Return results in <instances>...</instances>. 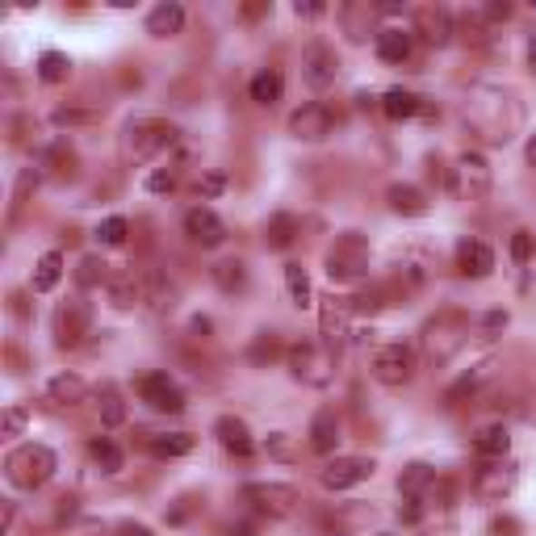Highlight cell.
Returning <instances> with one entry per match:
<instances>
[{
  "label": "cell",
  "instance_id": "obj_1",
  "mask_svg": "<svg viewBox=\"0 0 536 536\" xmlns=\"http://www.w3.org/2000/svg\"><path fill=\"white\" fill-rule=\"evenodd\" d=\"M55 470H59V461L46 444H22V449H13L5 457V478L17 491H38V486H46V482L55 478Z\"/></svg>",
  "mask_w": 536,
  "mask_h": 536
},
{
  "label": "cell",
  "instance_id": "obj_2",
  "mask_svg": "<svg viewBox=\"0 0 536 536\" xmlns=\"http://www.w3.org/2000/svg\"><path fill=\"white\" fill-rule=\"evenodd\" d=\"M465 336H470V318H465V315H453V310L436 315L424 327V352H427V361H436V365L453 361V356L465 348Z\"/></svg>",
  "mask_w": 536,
  "mask_h": 536
},
{
  "label": "cell",
  "instance_id": "obj_3",
  "mask_svg": "<svg viewBox=\"0 0 536 536\" xmlns=\"http://www.w3.org/2000/svg\"><path fill=\"white\" fill-rule=\"evenodd\" d=\"M449 193L457 201H482L491 193V164H486V155L478 151L457 155V164L449 168Z\"/></svg>",
  "mask_w": 536,
  "mask_h": 536
},
{
  "label": "cell",
  "instance_id": "obj_4",
  "mask_svg": "<svg viewBox=\"0 0 536 536\" xmlns=\"http://www.w3.org/2000/svg\"><path fill=\"white\" fill-rule=\"evenodd\" d=\"M243 499L260 515H268V520H285V515L297 512V491L285 486V482H248V486H243Z\"/></svg>",
  "mask_w": 536,
  "mask_h": 536
},
{
  "label": "cell",
  "instance_id": "obj_5",
  "mask_svg": "<svg viewBox=\"0 0 536 536\" xmlns=\"http://www.w3.org/2000/svg\"><path fill=\"white\" fill-rule=\"evenodd\" d=\"M369 273V248L361 235H344L336 239V248L327 252V277L331 281H356Z\"/></svg>",
  "mask_w": 536,
  "mask_h": 536
},
{
  "label": "cell",
  "instance_id": "obj_6",
  "mask_svg": "<svg viewBox=\"0 0 536 536\" xmlns=\"http://www.w3.org/2000/svg\"><path fill=\"white\" fill-rule=\"evenodd\" d=\"M318 327H323V348H327L331 356H339L352 336V302L348 297H327L323 310H318Z\"/></svg>",
  "mask_w": 536,
  "mask_h": 536
},
{
  "label": "cell",
  "instance_id": "obj_7",
  "mask_svg": "<svg viewBox=\"0 0 536 536\" xmlns=\"http://www.w3.org/2000/svg\"><path fill=\"white\" fill-rule=\"evenodd\" d=\"M331 365H336V356H331L327 348H315V344H297V348H289V373L307 385H327Z\"/></svg>",
  "mask_w": 536,
  "mask_h": 536
},
{
  "label": "cell",
  "instance_id": "obj_8",
  "mask_svg": "<svg viewBox=\"0 0 536 536\" xmlns=\"http://www.w3.org/2000/svg\"><path fill=\"white\" fill-rule=\"evenodd\" d=\"M373 377L382 385H406L415 377V352L406 348V344H385L373 356Z\"/></svg>",
  "mask_w": 536,
  "mask_h": 536
},
{
  "label": "cell",
  "instance_id": "obj_9",
  "mask_svg": "<svg viewBox=\"0 0 536 536\" xmlns=\"http://www.w3.org/2000/svg\"><path fill=\"white\" fill-rule=\"evenodd\" d=\"M139 398L151 411H164V415H180L185 411V395H180V385L168 377V373H147L139 377Z\"/></svg>",
  "mask_w": 536,
  "mask_h": 536
},
{
  "label": "cell",
  "instance_id": "obj_10",
  "mask_svg": "<svg viewBox=\"0 0 536 536\" xmlns=\"http://www.w3.org/2000/svg\"><path fill=\"white\" fill-rule=\"evenodd\" d=\"M176 139H180V131H176L172 122H142V126H134V131H131L126 151H131L134 160H151V155L168 151Z\"/></svg>",
  "mask_w": 536,
  "mask_h": 536
},
{
  "label": "cell",
  "instance_id": "obj_11",
  "mask_svg": "<svg viewBox=\"0 0 536 536\" xmlns=\"http://www.w3.org/2000/svg\"><path fill=\"white\" fill-rule=\"evenodd\" d=\"M88 327H93V310H88V302H80V297H72V302H63V307L55 310V344L59 348H76L80 339L88 336Z\"/></svg>",
  "mask_w": 536,
  "mask_h": 536
},
{
  "label": "cell",
  "instance_id": "obj_12",
  "mask_svg": "<svg viewBox=\"0 0 536 536\" xmlns=\"http://www.w3.org/2000/svg\"><path fill=\"white\" fill-rule=\"evenodd\" d=\"M336 72H339V59H336V51H331V46L310 43L307 51H302V80H307L310 88L336 84Z\"/></svg>",
  "mask_w": 536,
  "mask_h": 536
},
{
  "label": "cell",
  "instance_id": "obj_13",
  "mask_svg": "<svg viewBox=\"0 0 536 536\" xmlns=\"http://www.w3.org/2000/svg\"><path fill=\"white\" fill-rule=\"evenodd\" d=\"M331 126H336V118H331V110L327 105H302V110L289 118V134L294 139H302V142H323L331 134Z\"/></svg>",
  "mask_w": 536,
  "mask_h": 536
},
{
  "label": "cell",
  "instance_id": "obj_14",
  "mask_svg": "<svg viewBox=\"0 0 536 536\" xmlns=\"http://www.w3.org/2000/svg\"><path fill=\"white\" fill-rule=\"evenodd\" d=\"M185 235L193 243H201V248H222V239H227V222H222L210 206H193L185 214Z\"/></svg>",
  "mask_w": 536,
  "mask_h": 536
},
{
  "label": "cell",
  "instance_id": "obj_15",
  "mask_svg": "<svg viewBox=\"0 0 536 536\" xmlns=\"http://www.w3.org/2000/svg\"><path fill=\"white\" fill-rule=\"evenodd\" d=\"M369 473H373V461L369 457H339V461H331L327 470L318 473V482H323L327 491H348V486L365 482Z\"/></svg>",
  "mask_w": 536,
  "mask_h": 536
},
{
  "label": "cell",
  "instance_id": "obj_16",
  "mask_svg": "<svg viewBox=\"0 0 536 536\" xmlns=\"http://www.w3.org/2000/svg\"><path fill=\"white\" fill-rule=\"evenodd\" d=\"M180 294H176V285L168 281V273L151 268V273H142V307L151 310V315H172Z\"/></svg>",
  "mask_w": 536,
  "mask_h": 536
},
{
  "label": "cell",
  "instance_id": "obj_17",
  "mask_svg": "<svg viewBox=\"0 0 536 536\" xmlns=\"http://www.w3.org/2000/svg\"><path fill=\"white\" fill-rule=\"evenodd\" d=\"M512 491H515L512 465H486V470H478V478H473V494L486 499V503H499V499H507Z\"/></svg>",
  "mask_w": 536,
  "mask_h": 536
},
{
  "label": "cell",
  "instance_id": "obj_18",
  "mask_svg": "<svg viewBox=\"0 0 536 536\" xmlns=\"http://www.w3.org/2000/svg\"><path fill=\"white\" fill-rule=\"evenodd\" d=\"M214 436H219L222 449L235 453V457H252L256 453V440H252V432H248V424L235 415H222L219 424H214Z\"/></svg>",
  "mask_w": 536,
  "mask_h": 536
},
{
  "label": "cell",
  "instance_id": "obj_19",
  "mask_svg": "<svg viewBox=\"0 0 536 536\" xmlns=\"http://www.w3.org/2000/svg\"><path fill=\"white\" fill-rule=\"evenodd\" d=\"M457 268L465 277H491V268H494V252L486 248V243H478V239H465L457 248Z\"/></svg>",
  "mask_w": 536,
  "mask_h": 536
},
{
  "label": "cell",
  "instance_id": "obj_20",
  "mask_svg": "<svg viewBox=\"0 0 536 536\" xmlns=\"http://www.w3.org/2000/svg\"><path fill=\"white\" fill-rule=\"evenodd\" d=\"M180 25H185V9L176 0H164L147 13V34H155V38H172V34H180Z\"/></svg>",
  "mask_w": 536,
  "mask_h": 536
},
{
  "label": "cell",
  "instance_id": "obj_21",
  "mask_svg": "<svg viewBox=\"0 0 536 536\" xmlns=\"http://www.w3.org/2000/svg\"><path fill=\"white\" fill-rule=\"evenodd\" d=\"M507 449H512V432H507L503 424H491V427H482L478 436H473V453L486 461H503Z\"/></svg>",
  "mask_w": 536,
  "mask_h": 536
},
{
  "label": "cell",
  "instance_id": "obj_22",
  "mask_svg": "<svg viewBox=\"0 0 536 536\" xmlns=\"http://www.w3.org/2000/svg\"><path fill=\"white\" fill-rule=\"evenodd\" d=\"M105 289H110V302L118 310H131L142 302V277H134V273H113Z\"/></svg>",
  "mask_w": 536,
  "mask_h": 536
},
{
  "label": "cell",
  "instance_id": "obj_23",
  "mask_svg": "<svg viewBox=\"0 0 536 536\" xmlns=\"http://www.w3.org/2000/svg\"><path fill=\"white\" fill-rule=\"evenodd\" d=\"M377 55H382L385 63H403V59H411V30L385 25V30L377 34Z\"/></svg>",
  "mask_w": 536,
  "mask_h": 536
},
{
  "label": "cell",
  "instance_id": "obj_24",
  "mask_svg": "<svg viewBox=\"0 0 536 536\" xmlns=\"http://www.w3.org/2000/svg\"><path fill=\"white\" fill-rule=\"evenodd\" d=\"M46 395H51V403H59V406H76V403H84L88 385H84V377H76V373H59V377H51Z\"/></svg>",
  "mask_w": 536,
  "mask_h": 536
},
{
  "label": "cell",
  "instance_id": "obj_25",
  "mask_svg": "<svg viewBox=\"0 0 536 536\" xmlns=\"http://www.w3.org/2000/svg\"><path fill=\"white\" fill-rule=\"evenodd\" d=\"M382 110H385V118L406 122V118H415V113L424 110V101H419L411 88H390V93L382 97Z\"/></svg>",
  "mask_w": 536,
  "mask_h": 536
},
{
  "label": "cell",
  "instance_id": "obj_26",
  "mask_svg": "<svg viewBox=\"0 0 536 536\" xmlns=\"http://www.w3.org/2000/svg\"><path fill=\"white\" fill-rule=\"evenodd\" d=\"M390 210L395 214H406V219H419V214H427V198L419 193L415 185H390Z\"/></svg>",
  "mask_w": 536,
  "mask_h": 536
},
{
  "label": "cell",
  "instance_id": "obj_27",
  "mask_svg": "<svg viewBox=\"0 0 536 536\" xmlns=\"http://www.w3.org/2000/svg\"><path fill=\"white\" fill-rule=\"evenodd\" d=\"M419 25H424V38L432 46H444L453 38V17L449 9H419Z\"/></svg>",
  "mask_w": 536,
  "mask_h": 536
},
{
  "label": "cell",
  "instance_id": "obj_28",
  "mask_svg": "<svg viewBox=\"0 0 536 536\" xmlns=\"http://www.w3.org/2000/svg\"><path fill=\"white\" fill-rule=\"evenodd\" d=\"M285 93V80L277 67H264V72H256L252 76V101L256 105H277Z\"/></svg>",
  "mask_w": 536,
  "mask_h": 536
},
{
  "label": "cell",
  "instance_id": "obj_29",
  "mask_svg": "<svg viewBox=\"0 0 536 536\" xmlns=\"http://www.w3.org/2000/svg\"><path fill=\"white\" fill-rule=\"evenodd\" d=\"M339 444V419L331 411H318L315 424H310V449L315 453H331Z\"/></svg>",
  "mask_w": 536,
  "mask_h": 536
},
{
  "label": "cell",
  "instance_id": "obj_30",
  "mask_svg": "<svg viewBox=\"0 0 536 536\" xmlns=\"http://www.w3.org/2000/svg\"><path fill=\"white\" fill-rule=\"evenodd\" d=\"M59 281H63V256L46 252L43 260L34 264V294H51Z\"/></svg>",
  "mask_w": 536,
  "mask_h": 536
},
{
  "label": "cell",
  "instance_id": "obj_31",
  "mask_svg": "<svg viewBox=\"0 0 536 536\" xmlns=\"http://www.w3.org/2000/svg\"><path fill=\"white\" fill-rule=\"evenodd\" d=\"M294 239H297L294 214H273V219L264 222V243H268V248H289Z\"/></svg>",
  "mask_w": 536,
  "mask_h": 536
},
{
  "label": "cell",
  "instance_id": "obj_32",
  "mask_svg": "<svg viewBox=\"0 0 536 536\" xmlns=\"http://www.w3.org/2000/svg\"><path fill=\"white\" fill-rule=\"evenodd\" d=\"M147 444H151L155 457H185V453H193L198 440L189 436V432H168V436H151Z\"/></svg>",
  "mask_w": 536,
  "mask_h": 536
},
{
  "label": "cell",
  "instance_id": "obj_33",
  "mask_svg": "<svg viewBox=\"0 0 536 536\" xmlns=\"http://www.w3.org/2000/svg\"><path fill=\"white\" fill-rule=\"evenodd\" d=\"M214 285H219L222 294H239L243 285H248V268H243V260L214 264Z\"/></svg>",
  "mask_w": 536,
  "mask_h": 536
},
{
  "label": "cell",
  "instance_id": "obj_34",
  "mask_svg": "<svg viewBox=\"0 0 536 536\" xmlns=\"http://www.w3.org/2000/svg\"><path fill=\"white\" fill-rule=\"evenodd\" d=\"M97 406H101V424H105V427H118L122 419H126V403H122L118 385H101Z\"/></svg>",
  "mask_w": 536,
  "mask_h": 536
},
{
  "label": "cell",
  "instance_id": "obj_35",
  "mask_svg": "<svg viewBox=\"0 0 536 536\" xmlns=\"http://www.w3.org/2000/svg\"><path fill=\"white\" fill-rule=\"evenodd\" d=\"M285 285H289V297H294V307H310L315 294H310V277L302 264H285Z\"/></svg>",
  "mask_w": 536,
  "mask_h": 536
},
{
  "label": "cell",
  "instance_id": "obj_36",
  "mask_svg": "<svg viewBox=\"0 0 536 536\" xmlns=\"http://www.w3.org/2000/svg\"><path fill=\"white\" fill-rule=\"evenodd\" d=\"M88 453H93V461H97V470H101V473H118V470H122V449L113 444V440L97 436L93 444H88Z\"/></svg>",
  "mask_w": 536,
  "mask_h": 536
},
{
  "label": "cell",
  "instance_id": "obj_37",
  "mask_svg": "<svg viewBox=\"0 0 536 536\" xmlns=\"http://www.w3.org/2000/svg\"><path fill=\"white\" fill-rule=\"evenodd\" d=\"M110 264L101 260V256H84L80 260V268H76V281L84 285V289H93V285H110Z\"/></svg>",
  "mask_w": 536,
  "mask_h": 536
},
{
  "label": "cell",
  "instance_id": "obj_38",
  "mask_svg": "<svg viewBox=\"0 0 536 536\" xmlns=\"http://www.w3.org/2000/svg\"><path fill=\"white\" fill-rule=\"evenodd\" d=\"M67 72H72V59L59 55V51H46V55L38 59V80H46V84H59V80H67Z\"/></svg>",
  "mask_w": 536,
  "mask_h": 536
},
{
  "label": "cell",
  "instance_id": "obj_39",
  "mask_svg": "<svg viewBox=\"0 0 536 536\" xmlns=\"http://www.w3.org/2000/svg\"><path fill=\"white\" fill-rule=\"evenodd\" d=\"M432 482H436V478H432V470L415 461V465H406V470H403L398 491H403V494H424V486H432Z\"/></svg>",
  "mask_w": 536,
  "mask_h": 536
},
{
  "label": "cell",
  "instance_id": "obj_40",
  "mask_svg": "<svg viewBox=\"0 0 536 536\" xmlns=\"http://www.w3.org/2000/svg\"><path fill=\"white\" fill-rule=\"evenodd\" d=\"M126 235H131V222L122 219V214H113V219H105L97 227V239L105 243V248H122V243H126Z\"/></svg>",
  "mask_w": 536,
  "mask_h": 536
},
{
  "label": "cell",
  "instance_id": "obj_41",
  "mask_svg": "<svg viewBox=\"0 0 536 536\" xmlns=\"http://www.w3.org/2000/svg\"><path fill=\"white\" fill-rule=\"evenodd\" d=\"M398 515H403V524H419V520H424V499H419V494H403Z\"/></svg>",
  "mask_w": 536,
  "mask_h": 536
},
{
  "label": "cell",
  "instance_id": "obj_42",
  "mask_svg": "<svg viewBox=\"0 0 536 536\" xmlns=\"http://www.w3.org/2000/svg\"><path fill=\"white\" fill-rule=\"evenodd\" d=\"M512 260H520V264L532 260V235L528 230H515L512 235Z\"/></svg>",
  "mask_w": 536,
  "mask_h": 536
},
{
  "label": "cell",
  "instance_id": "obj_43",
  "mask_svg": "<svg viewBox=\"0 0 536 536\" xmlns=\"http://www.w3.org/2000/svg\"><path fill=\"white\" fill-rule=\"evenodd\" d=\"M273 356H277V339L268 336V331H264V336L252 344V361H256V365H264V361H273Z\"/></svg>",
  "mask_w": 536,
  "mask_h": 536
},
{
  "label": "cell",
  "instance_id": "obj_44",
  "mask_svg": "<svg viewBox=\"0 0 536 536\" xmlns=\"http://www.w3.org/2000/svg\"><path fill=\"white\" fill-rule=\"evenodd\" d=\"M25 432V406H9L5 411V436H22Z\"/></svg>",
  "mask_w": 536,
  "mask_h": 536
},
{
  "label": "cell",
  "instance_id": "obj_45",
  "mask_svg": "<svg viewBox=\"0 0 536 536\" xmlns=\"http://www.w3.org/2000/svg\"><path fill=\"white\" fill-rule=\"evenodd\" d=\"M222 189H227V176H222V172H206V176H201V185H198V193H201V198H219Z\"/></svg>",
  "mask_w": 536,
  "mask_h": 536
},
{
  "label": "cell",
  "instance_id": "obj_46",
  "mask_svg": "<svg viewBox=\"0 0 536 536\" xmlns=\"http://www.w3.org/2000/svg\"><path fill=\"white\" fill-rule=\"evenodd\" d=\"M268 453H273V457H294V449H289L285 432H273V436H268Z\"/></svg>",
  "mask_w": 536,
  "mask_h": 536
},
{
  "label": "cell",
  "instance_id": "obj_47",
  "mask_svg": "<svg viewBox=\"0 0 536 536\" xmlns=\"http://www.w3.org/2000/svg\"><path fill=\"white\" fill-rule=\"evenodd\" d=\"M172 185H176V172H155L151 180H147V189H151V193H168Z\"/></svg>",
  "mask_w": 536,
  "mask_h": 536
},
{
  "label": "cell",
  "instance_id": "obj_48",
  "mask_svg": "<svg viewBox=\"0 0 536 536\" xmlns=\"http://www.w3.org/2000/svg\"><path fill=\"white\" fill-rule=\"evenodd\" d=\"M515 532H520V524H515L512 515H503V520H494L491 524V536H515Z\"/></svg>",
  "mask_w": 536,
  "mask_h": 536
},
{
  "label": "cell",
  "instance_id": "obj_49",
  "mask_svg": "<svg viewBox=\"0 0 536 536\" xmlns=\"http://www.w3.org/2000/svg\"><path fill=\"white\" fill-rule=\"evenodd\" d=\"M482 327H486V331H503L507 327V310H491V315L482 318Z\"/></svg>",
  "mask_w": 536,
  "mask_h": 536
},
{
  "label": "cell",
  "instance_id": "obj_50",
  "mask_svg": "<svg viewBox=\"0 0 536 536\" xmlns=\"http://www.w3.org/2000/svg\"><path fill=\"white\" fill-rule=\"evenodd\" d=\"M118 536H151V528H142V524H122Z\"/></svg>",
  "mask_w": 536,
  "mask_h": 536
},
{
  "label": "cell",
  "instance_id": "obj_51",
  "mask_svg": "<svg viewBox=\"0 0 536 536\" xmlns=\"http://www.w3.org/2000/svg\"><path fill=\"white\" fill-rule=\"evenodd\" d=\"M318 13H323V5H302L297 0V17H318Z\"/></svg>",
  "mask_w": 536,
  "mask_h": 536
},
{
  "label": "cell",
  "instance_id": "obj_52",
  "mask_svg": "<svg viewBox=\"0 0 536 536\" xmlns=\"http://www.w3.org/2000/svg\"><path fill=\"white\" fill-rule=\"evenodd\" d=\"M189 327H193V336H210V318H193V323H189Z\"/></svg>",
  "mask_w": 536,
  "mask_h": 536
},
{
  "label": "cell",
  "instance_id": "obj_53",
  "mask_svg": "<svg viewBox=\"0 0 536 536\" xmlns=\"http://www.w3.org/2000/svg\"><path fill=\"white\" fill-rule=\"evenodd\" d=\"M227 536H256V532H252V524H230Z\"/></svg>",
  "mask_w": 536,
  "mask_h": 536
},
{
  "label": "cell",
  "instance_id": "obj_54",
  "mask_svg": "<svg viewBox=\"0 0 536 536\" xmlns=\"http://www.w3.org/2000/svg\"><path fill=\"white\" fill-rule=\"evenodd\" d=\"M528 67H532V72H536V34H532V38H528Z\"/></svg>",
  "mask_w": 536,
  "mask_h": 536
},
{
  "label": "cell",
  "instance_id": "obj_55",
  "mask_svg": "<svg viewBox=\"0 0 536 536\" xmlns=\"http://www.w3.org/2000/svg\"><path fill=\"white\" fill-rule=\"evenodd\" d=\"M528 164L536 168V134H532V139H528Z\"/></svg>",
  "mask_w": 536,
  "mask_h": 536
}]
</instances>
